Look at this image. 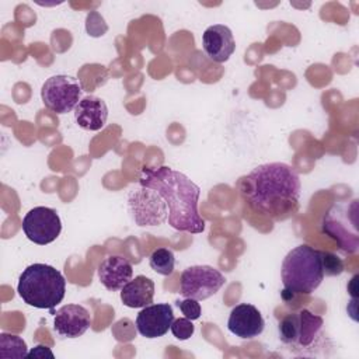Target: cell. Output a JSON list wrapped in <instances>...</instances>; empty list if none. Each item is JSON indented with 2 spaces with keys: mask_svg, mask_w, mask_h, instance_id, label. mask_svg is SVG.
Segmentation results:
<instances>
[{
  "mask_svg": "<svg viewBox=\"0 0 359 359\" xmlns=\"http://www.w3.org/2000/svg\"><path fill=\"white\" fill-rule=\"evenodd\" d=\"M0 356L3 359H7V358L20 359V358L28 356V348L25 341L18 335L1 332L0 334Z\"/></svg>",
  "mask_w": 359,
  "mask_h": 359,
  "instance_id": "cell-18",
  "label": "cell"
},
{
  "mask_svg": "<svg viewBox=\"0 0 359 359\" xmlns=\"http://www.w3.org/2000/svg\"><path fill=\"white\" fill-rule=\"evenodd\" d=\"M153 297L154 282L144 275H137L121 289V300L130 309H143L153 303Z\"/></svg>",
  "mask_w": 359,
  "mask_h": 359,
  "instance_id": "cell-17",
  "label": "cell"
},
{
  "mask_svg": "<svg viewBox=\"0 0 359 359\" xmlns=\"http://www.w3.org/2000/svg\"><path fill=\"white\" fill-rule=\"evenodd\" d=\"M278 330L280 342L294 355L313 356L325 342L323 317L307 309L283 317Z\"/></svg>",
  "mask_w": 359,
  "mask_h": 359,
  "instance_id": "cell-5",
  "label": "cell"
},
{
  "mask_svg": "<svg viewBox=\"0 0 359 359\" xmlns=\"http://www.w3.org/2000/svg\"><path fill=\"white\" fill-rule=\"evenodd\" d=\"M238 188L254 212L275 222L292 217L299 209L302 184L289 164H261L240 180Z\"/></svg>",
  "mask_w": 359,
  "mask_h": 359,
  "instance_id": "cell-1",
  "label": "cell"
},
{
  "mask_svg": "<svg viewBox=\"0 0 359 359\" xmlns=\"http://www.w3.org/2000/svg\"><path fill=\"white\" fill-rule=\"evenodd\" d=\"M175 304L178 306V309L182 311L184 317L189 318V320H198L202 314V309H201V304L198 303V300L195 299H189V297H185L182 300H177Z\"/></svg>",
  "mask_w": 359,
  "mask_h": 359,
  "instance_id": "cell-22",
  "label": "cell"
},
{
  "mask_svg": "<svg viewBox=\"0 0 359 359\" xmlns=\"http://www.w3.org/2000/svg\"><path fill=\"white\" fill-rule=\"evenodd\" d=\"M28 356H31V358H45V356L53 358V353L48 346L36 345L31 352H28Z\"/></svg>",
  "mask_w": 359,
  "mask_h": 359,
  "instance_id": "cell-23",
  "label": "cell"
},
{
  "mask_svg": "<svg viewBox=\"0 0 359 359\" xmlns=\"http://www.w3.org/2000/svg\"><path fill=\"white\" fill-rule=\"evenodd\" d=\"M323 231L335 240L344 252H355L359 245L358 201L332 205L324 216Z\"/></svg>",
  "mask_w": 359,
  "mask_h": 359,
  "instance_id": "cell-6",
  "label": "cell"
},
{
  "mask_svg": "<svg viewBox=\"0 0 359 359\" xmlns=\"http://www.w3.org/2000/svg\"><path fill=\"white\" fill-rule=\"evenodd\" d=\"M139 185L154 189L168 206V224L178 231L202 233L205 220L198 212L201 188L185 174L167 165L143 168Z\"/></svg>",
  "mask_w": 359,
  "mask_h": 359,
  "instance_id": "cell-2",
  "label": "cell"
},
{
  "mask_svg": "<svg viewBox=\"0 0 359 359\" xmlns=\"http://www.w3.org/2000/svg\"><path fill=\"white\" fill-rule=\"evenodd\" d=\"M170 330H171L172 335H174L177 339L185 341V339H189V338L194 335L195 327H194V324H192V320H189V318H187V317H182V318L174 320Z\"/></svg>",
  "mask_w": 359,
  "mask_h": 359,
  "instance_id": "cell-20",
  "label": "cell"
},
{
  "mask_svg": "<svg viewBox=\"0 0 359 359\" xmlns=\"http://www.w3.org/2000/svg\"><path fill=\"white\" fill-rule=\"evenodd\" d=\"M90 325V311L80 304H65L55 313L53 328L63 338H79Z\"/></svg>",
  "mask_w": 359,
  "mask_h": 359,
  "instance_id": "cell-13",
  "label": "cell"
},
{
  "mask_svg": "<svg viewBox=\"0 0 359 359\" xmlns=\"http://www.w3.org/2000/svg\"><path fill=\"white\" fill-rule=\"evenodd\" d=\"M174 321L172 306L168 303L149 304L136 317V330L144 338H160L168 332Z\"/></svg>",
  "mask_w": 359,
  "mask_h": 359,
  "instance_id": "cell-11",
  "label": "cell"
},
{
  "mask_svg": "<svg viewBox=\"0 0 359 359\" xmlns=\"http://www.w3.org/2000/svg\"><path fill=\"white\" fill-rule=\"evenodd\" d=\"M226 283L224 275L210 265H192L182 271L180 293L184 297L206 300L216 294Z\"/></svg>",
  "mask_w": 359,
  "mask_h": 359,
  "instance_id": "cell-8",
  "label": "cell"
},
{
  "mask_svg": "<svg viewBox=\"0 0 359 359\" xmlns=\"http://www.w3.org/2000/svg\"><path fill=\"white\" fill-rule=\"evenodd\" d=\"M280 278L285 300L293 299L296 294L313 293L324 279L323 251L307 244L292 248L282 261Z\"/></svg>",
  "mask_w": 359,
  "mask_h": 359,
  "instance_id": "cell-3",
  "label": "cell"
},
{
  "mask_svg": "<svg viewBox=\"0 0 359 359\" xmlns=\"http://www.w3.org/2000/svg\"><path fill=\"white\" fill-rule=\"evenodd\" d=\"M17 292L28 306L53 310L65 297L66 280L56 268L46 264H32L20 275Z\"/></svg>",
  "mask_w": 359,
  "mask_h": 359,
  "instance_id": "cell-4",
  "label": "cell"
},
{
  "mask_svg": "<svg viewBox=\"0 0 359 359\" xmlns=\"http://www.w3.org/2000/svg\"><path fill=\"white\" fill-rule=\"evenodd\" d=\"M264 327L265 321L261 311L248 303L234 306L227 320V330L241 339H252L261 335Z\"/></svg>",
  "mask_w": 359,
  "mask_h": 359,
  "instance_id": "cell-12",
  "label": "cell"
},
{
  "mask_svg": "<svg viewBox=\"0 0 359 359\" xmlns=\"http://www.w3.org/2000/svg\"><path fill=\"white\" fill-rule=\"evenodd\" d=\"M83 87L79 79L67 74L49 77L42 88L41 98L43 105L56 114H67L81 101Z\"/></svg>",
  "mask_w": 359,
  "mask_h": 359,
  "instance_id": "cell-7",
  "label": "cell"
},
{
  "mask_svg": "<svg viewBox=\"0 0 359 359\" xmlns=\"http://www.w3.org/2000/svg\"><path fill=\"white\" fill-rule=\"evenodd\" d=\"M164 199L151 188L140 185L129 194V210L139 226H158L167 219Z\"/></svg>",
  "mask_w": 359,
  "mask_h": 359,
  "instance_id": "cell-10",
  "label": "cell"
},
{
  "mask_svg": "<svg viewBox=\"0 0 359 359\" xmlns=\"http://www.w3.org/2000/svg\"><path fill=\"white\" fill-rule=\"evenodd\" d=\"M133 275L130 262L122 255H109L98 266V279L111 292L121 290Z\"/></svg>",
  "mask_w": 359,
  "mask_h": 359,
  "instance_id": "cell-16",
  "label": "cell"
},
{
  "mask_svg": "<svg viewBox=\"0 0 359 359\" xmlns=\"http://www.w3.org/2000/svg\"><path fill=\"white\" fill-rule=\"evenodd\" d=\"M22 231L27 238L38 245L55 241L62 231V222L57 212L48 206H35L22 219Z\"/></svg>",
  "mask_w": 359,
  "mask_h": 359,
  "instance_id": "cell-9",
  "label": "cell"
},
{
  "mask_svg": "<svg viewBox=\"0 0 359 359\" xmlns=\"http://www.w3.org/2000/svg\"><path fill=\"white\" fill-rule=\"evenodd\" d=\"M150 268L164 276H168L174 271L175 257L170 248H157L149 257Z\"/></svg>",
  "mask_w": 359,
  "mask_h": 359,
  "instance_id": "cell-19",
  "label": "cell"
},
{
  "mask_svg": "<svg viewBox=\"0 0 359 359\" xmlns=\"http://www.w3.org/2000/svg\"><path fill=\"white\" fill-rule=\"evenodd\" d=\"M323 268H324V275L335 276L344 272V262L337 255L323 251Z\"/></svg>",
  "mask_w": 359,
  "mask_h": 359,
  "instance_id": "cell-21",
  "label": "cell"
},
{
  "mask_svg": "<svg viewBox=\"0 0 359 359\" xmlns=\"http://www.w3.org/2000/svg\"><path fill=\"white\" fill-rule=\"evenodd\" d=\"M74 119L81 129L97 132L107 123L108 107L102 98L87 95L74 108Z\"/></svg>",
  "mask_w": 359,
  "mask_h": 359,
  "instance_id": "cell-15",
  "label": "cell"
},
{
  "mask_svg": "<svg viewBox=\"0 0 359 359\" xmlns=\"http://www.w3.org/2000/svg\"><path fill=\"white\" fill-rule=\"evenodd\" d=\"M202 48L213 62L223 63L229 60L236 50L231 29L223 24L208 27L202 35Z\"/></svg>",
  "mask_w": 359,
  "mask_h": 359,
  "instance_id": "cell-14",
  "label": "cell"
}]
</instances>
